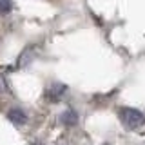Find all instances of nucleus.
Here are the masks:
<instances>
[{
	"instance_id": "obj_1",
	"label": "nucleus",
	"mask_w": 145,
	"mask_h": 145,
	"mask_svg": "<svg viewBox=\"0 0 145 145\" xmlns=\"http://www.w3.org/2000/svg\"><path fill=\"white\" fill-rule=\"evenodd\" d=\"M118 116H120V121L123 123L127 129H138L145 123V114L140 112L138 109H133V107H121L118 109Z\"/></svg>"
},
{
	"instance_id": "obj_2",
	"label": "nucleus",
	"mask_w": 145,
	"mask_h": 145,
	"mask_svg": "<svg viewBox=\"0 0 145 145\" xmlns=\"http://www.w3.org/2000/svg\"><path fill=\"white\" fill-rule=\"evenodd\" d=\"M7 116H9V120H11L13 123H16V125H22V123L27 121V116H25V112L22 111V109H11Z\"/></svg>"
},
{
	"instance_id": "obj_3",
	"label": "nucleus",
	"mask_w": 145,
	"mask_h": 145,
	"mask_svg": "<svg viewBox=\"0 0 145 145\" xmlns=\"http://www.w3.org/2000/svg\"><path fill=\"white\" fill-rule=\"evenodd\" d=\"M60 120H62V123H63V125L71 127V125H74V123H76V120H78V118H76V112H74V111H65V112H63V114L60 116Z\"/></svg>"
},
{
	"instance_id": "obj_4",
	"label": "nucleus",
	"mask_w": 145,
	"mask_h": 145,
	"mask_svg": "<svg viewBox=\"0 0 145 145\" xmlns=\"http://www.w3.org/2000/svg\"><path fill=\"white\" fill-rule=\"evenodd\" d=\"M63 91H65L63 85H51V87L47 89V96L51 98V100H56V96H60Z\"/></svg>"
},
{
	"instance_id": "obj_5",
	"label": "nucleus",
	"mask_w": 145,
	"mask_h": 145,
	"mask_svg": "<svg viewBox=\"0 0 145 145\" xmlns=\"http://www.w3.org/2000/svg\"><path fill=\"white\" fill-rule=\"evenodd\" d=\"M13 9V0H0V15H6Z\"/></svg>"
},
{
	"instance_id": "obj_6",
	"label": "nucleus",
	"mask_w": 145,
	"mask_h": 145,
	"mask_svg": "<svg viewBox=\"0 0 145 145\" xmlns=\"http://www.w3.org/2000/svg\"><path fill=\"white\" fill-rule=\"evenodd\" d=\"M33 145H42V143H33Z\"/></svg>"
}]
</instances>
